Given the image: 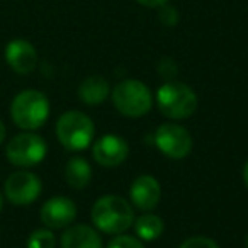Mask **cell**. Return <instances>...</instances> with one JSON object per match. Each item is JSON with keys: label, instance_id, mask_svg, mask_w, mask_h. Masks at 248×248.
I'll return each mask as SVG.
<instances>
[{"label": "cell", "instance_id": "obj_1", "mask_svg": "<svg viewBox=\"0 0 248 248\" xmlns=\"http://www.w3.org/2000/svg\"><path fill=\"white\" fill-rule=\"evenodd\" d=\"M95 228L109 234H121L135 223V213L128 201L121 196H104L92 207Z\"/></svg>", "mask_w": 248, "mask_h": 248}, {"label": "cell", "instance_id": "obj_2", "mask_svg": "<svg viewBox=\"0 0 248 248\" xmlns=\"http://www.w3.org/2000/svg\"><path fill=\"white\" fill-rule=\"evenodd\" d=\"M11 116L16 126L24 131H36L49 116V102L39 90H24L12 100Z\"/></svg>", "mask_w": 248, "mask_h": 248}, {"label": "cell", "instance_id": "obj_3", "mask_svg": "<svg viewBox=\"0 0 248 248\" xmlns=\"http://www.w3.org/2000/svg\"><path fill=\"white\" fill-rule=\"evenodd\" d=\"M58 141L70 152H82L95 136V126L87 114L80 110H68L56 121Z\"/></svg>", "mask_w": 248, "mask_h": 248}, {"label": "cell", "instance_id": "obj_4", "mask_svg": "<svg viewBox=\"0 0 248 248\" xmlns=\"http://www.w3.org/2000/svg\"><path fill=\"white\" fill-rule=\"evenodd\" d=\"M156 106L169 119H187L197 109V95L187 83L167 82L156 92Z\"/></svg>", "mask_w": 248, "mask_h": 248}, {"label": "cell", "instance_id": "obj_5", "mask_svg": "<svg viewBox=\"0 0 248 248\" xmlns=\"http://www.w3.org/2000/svg\"><path fill=\"white\" fill-rule=\"evenodd\" d=\"M112 104L126 117H143L152 110V90L140 80H123L112 90Z\"/></svg>", "mask_w": 248, "mask_h": 248}, {"label": "cell", "instance_id": "obj_6", "mask_svg": "<svg viewBox=\"0 0 248 248\" xmlns=\"http://www.w3.org/2000/svg\"><path fill=\"white\" fill-rule=\"evenodd\" d=\"M48 146L41 136L32 131H26L14 136L5 146V156L12 165L19 169H29L41 163L46 156Z\"/></svg>", "mask_w": 248, "mask_h": 248}, {"label": "cell", "instance_id": "obj_7", "mask_svg": "<svg viewBox=\"0 0 248 248\" xmlns=\"http://www.w3.org/2000/svg\"><path fill=\"white\" fill-rule=\"evenodd\" d=\"M43 190L41 180L36 173L28 170H17L11 173L4 184V192L9 202L16 206H28L34 202Z\"/></svg>", "mask_w": 248, "mask_h": 248}, {"label": "cell", "instance_id": "obj_8", "mask_svg": "<svg viewBox=\"0 0 248 248\" xmlns=\"http://www.w3.org/2000/svg\"><path fill=\"white\" fill-rule=\"evenodd\" d=\"M155 143L165 156L182 160L192 150V136L179 124H162L155 133Z\"/></svg>", "mask_w": 248, "mask_h": 248}, {"label": "cell", "instance_id": "obj_9", "mask_svg": "<svg viewBox=\"0 0 248 248\" xmlns=\"http://www.w3.org/2000/svg\"><path fill=\"white\" fill-rule=\"evenodd\" d=\"M77 216V206L72 199L65 196H55L48 199L41 207V217L43 224L49 230H62L73 223Z\"/></svg>", "mask_w": 248, "mask_h": 248}, {"label": "cell", "instance_id": "obj_10", "mask_svg": "<svg viewBox=\"0 0 248 248\" xmlns=\"http://www.w3.org/2000/svg\"><path fill=\"white\" fill-rule=\"evenodd\" d=\"M93 160L99 163L100 167L106 169H112L117 167L128 158L129 155V146L126 140L121 138L117 135H106L95 141L92 148Z\"/></svg>", "mask_w": 248, "mask_h": 248}, {"label": "cell", "instance_id": "obj_11", "mask_svg": "<svg viewBox=\"0 0 248 248\" xmlns=\"http://www.w3.org/2000/svg\"><path fill=\"white\" fill-rule=\"evenodd\" d=\"M5 62L19 75H28L38 65L36 48L26 39H14L5 48Z\"/></svg>", "mask_w": 248, "mask_h": 248}, {"label": "cell", "instance_id": "obj_12", "mask_svg": "<svg viewBox=\"0 0 248 248\" xmlns=\"http://www.w3.org/2000/svg\"><path fill=\"white\" fill-rule=\"evenodd\" d=\"M162 189L155 177L152 175H140L135 179L129 189L131 202L141 211H152L160 202Z\"/></svg>", "mask_w": 248, "mask_h": 248}, {"label": "cell", "instance_id": "obj_13", "mask_svg": "<svg viewBox=\"0 0 248 248\" xmlns=\"http://www.w3.org/2000/svg\"><path fill=\"white\" fill-rule=\"evenodd\" d=\"M62 248H102V238L87 224H73L62 234Z\"/></svg>", "mask_w": 248, "mask_h": 248}, {"label": "cell", "instance_id": "obj_14", "mask_svg": "<svg viewBox=\"0 0 248 248\" xmlns=\"http://www.w3.org/2000/svg\"><path fill=\"white\" fill-rule=\"evenodd\" d=\"M110 87L104 77H87L78 87V97L87 106H99L109 97Z\"/></svg>", "mask_w": 248, "mask_h": 248}, {"label": "cell", "instance_id": "obj_15", "mask_svg": "<svg viewBox=\"0 0 248 248\" xmlns=\"http://www.w3.org/2000/svg\"><path fill=\"white\" fill-rule=\"evenodd\" d=\"M65 179L73 189H83L90 184L92 169L89 162L82 156H72L65 167Z\"/></svg>", "mask_w": 248, "mask_h": 248}, {"label": "cell", "instance_id": "obj_16", "mask_svg": "<svg viewBox=\"0 0 248 248\" xmlns=\"http://www.w3.org/2000/svg\"><path fill=\"white\" fill-rule=\"evenodd\" d=\"M135 231H136V236L143 241H153L156 238L162 236L163 233V219L156 214H141L140 217L135 219Z\"/></svg>", "mask_w": 248, "mask_h": 248}, {"label": "cell", "instance_id": "obj_17", "mask_svg": "<svg viewBox=\"0 0 248 248\" xmlns=\"http://www.w3.org/2000/svg\"><path fill=\"white\" fill-rule=\"evenodd\" d=\"M55 234L46 228L32 231L28 240V248H55Z\"/></svg>", "mask_w": 248, "mask_h": 248}, {"label": "cell", "instance_id": "obj_18", "mask_svg": "<svg viewBox=\"0 0 248 248\" xmlns=\"http://www.w3.org/2000/svg\"><path fill=\"white\" fill-rule=\"evenodd\" d=\"M107 248H145L140 238L128 236V234L121 233L119 236H116L114 240L109 241V247Z\"/></svg>", "mask_w": 248, "mask_h": 248}, {"label": "cell", "instance_id": "obj_19", "mask_svg": "<svg viewBox=\"0 0 248 248\" xmlns=\"http://www.w3.org/2000/svg\"><path fill=\"white\" fill-rule=\"evenodd\" d=\"M180 248H219L217 243L211 238L206 236H192V238H187Z\"/></svg>", "mask_w": 248, "mask_h": 248}, {"label": "cell", "instance_id": "obj_20", "mask_svg": "<svg viewBox=\"0 0 248 248\" xmlns=\"http://www.w3.org/2000/svg\"><path fill=\"white\" fill-rule=\"evenodd\" d=\"M160 21L165 26H175L177 21H179V14H177L175 9L165 4L160 7Z\"/></svg>", "mask_w": 248, "mask_h": 248}, {"label": "cell", "instance_id": "obj_21", "mask_svg": "<svg viewBox=\"0 0 248 248\" xmlns=\"http://www.w3.org/2000/svg\"><path fill=\"white\" fill-rule=\"evenodd\" d=\"M158 70H160V75L165 77V78H169V80L177 75V66L170 58H163V62L160 63Z\"/></svg>", "mask_w": 248, "mask_h": 248}, {"label": "cell", "instance_id": "obj_22", "mask_svg": "<svg viewBox=\"0 0 248 248\" xmlns=\"http://www.w3.org/2000/svg\"><path fill=\"white\" fill-rule=\"evenodd\" d=\"M138 4L145 5V7L148 9H155V7H162V5H165L169 0H136Z\"/></svg>", "mask_w": 248, "mask_h": 248}, {"label": "cell", "instance_id": "obj_23", "mask_svg": "<svg viewBox=\"0 0 248 248\" xmlns=\"http://www.w3.org/2000/svg\"><path fill=\"white\" fill-rule=\"evenodd\" d=\"M5 135H7V129H5V124L0 121V145L4 143V140H5Z\"/></svg>", "mask_w": 248, "mask_h": 248}, {"label": "cell", "instance_id": "obj_24", "mask_svg": "<svg viewBox=\"0 0 248 248\" xmlns=\"http://www.w3.org/2000/svg\"><path fill=\"white\" fill-rule=\"evenodd\" d=\"M243 180H245V184H247V187H248V162L245 163V169H243Z\"/></svg>", "mask_w": 248, "mask_h": 248}, {"label": "cell", "instance_id": "obj_25", "mask_svg": "<svg viewBox=\"0 0 248 248\" xmlns=\"http://www.w3.org/2000/svg\"><path fill=\"white\" fill-rule=\"evenodd\" d=\"M2 206H4V201H2V194H0V211H2Z\"/></svg>", "mask_w": 248, "mask_h": 248}, {"label": "cell", "instance_id": "obj_26", "mask_svg": "<svg viewBox=\"0 0 248 248\" xmlns=\"http://www.w3.org/2000/svg\"><path fill=\"white\" fill-rule=\"evenodd\" d=\"M245 247L248 248V236H247V240H245Z\"/></svg>", "mask_w": 248, "mask_h": 248}]
</instances>
